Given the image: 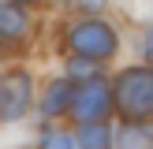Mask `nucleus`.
<instances>
[{"label":"nucleus","instance_id":"obj_1","mask_svg":"<svg viewBox=\"0 0 153 149\" xmlns=\"http://www.w3.org/2000/svg\"><path fill=\"white\" fill-rule=\"evenodd\" d=\"M116 112L123 123H149L153 119V67H123L112 82Z\"/></svg>","mask_w":153,"mask_h":149},{"label":"nucleus","instance_id":"obj_2","mask_svg":"<svg viewBox=\"0 0 153 149\" xmlns=\"http://www.w3.org/2000/svg\"><path fill=\"white\" fill-rule=\"evenodd\" d=\"M67 45H71L75 56H94V60H101V63H105L108 56H116L120 37H116V30H112L105 19H82V22H75V26H71Z\"/></svg>","mask_w":153,"mask_h":149},{"label":"nucleus","instance_id":"obj_3","mask_svg":"<svg viewBox=\"0 0 153 149\" xmlns=\"http://www.w3.org/2000/svg\"><path fill=\"white\" fill-rule=\"evenodd\" d=\"M116 104V93L105 86L101 78H82L75 86V101H71V116L79 123H94V119H105Z\"/></svg>","mask_w":153,"mask_h":149},{"label":"nucleus","instance_id":"obj_4","mask_svg":"<svg viewBox=\"0 0 153 149\" xmlns=\"http://www.w3.org/2000/svg\"><path fill=\"white\" fill-rule=\"evenodd\" d=\"M30 101H34V78L30 71H7L0 78V112H4L7 123H19L30 112Z\"/></svg>","mask_w":153,"mask_h":149},{"label":"nucleus","instance_id":"obj_5","mask_svg":"<svg viewBox=\"0 0 153 149\" xmlns=\"http://www.w3.org/2000/svg\"><path fill=\"white\" fill-rule=\"evenodd\" d=\"M71 101H75V86L71 82H52L49 93H45V101H41V112L52 119V116H60V112H71Z\"/></svg>","mask_w":153,"mask_h":149},{"label":"nucleus","instance_id":"obj_6","mask_svg":"<svg viewBox=\"0 0 153 149\" xmlns=\"http://www.w3.org/2000/svg\"><path fill=\"white\" fill-rule=\"evenodd\" d=\"M79 149H112V127L105 123V119L82 123V131H79Z\"/></svg>","mask_w":153,"mask_h":149},{"label":"nucleus","instance_id":"obj_7","mask_svg":"<svg viewBox=\"0 0 153 149\" xmlns=\"http://www.w3.org/2000/svg\"><path fill=\"white\" fill-rule=\"evenodd\" d=\"M22 30H26V15L19 11V0H4V7H0V34H4V41L22 37Z\"/></svg>","mask_w":153,"mask_h":149},{"label":"nucleus","instance_id":"obj_8","mask_svg":"<svg viewBox=\"0 0 153 149\" xmlns=\"http://www.w3.org/2000/svg\"><path fill=\"white\" fill-rule=\"evenodd\" d=\"M97 63H101V60H94V56H75L71 60V74H75V78H94Z\"/></svg>","mask_w":153,"mask_h":149},{"label":"nucleus","instance_id":"obj_9","mask_svg":"<svg viewBox=\"0 0 153 149\" xmlns=\"http://www.w3.org/2000/svg\"><path fill=\"white\" fill-rule=\"evenodd\" d=\"M79 145V138H67L64 131H49L41 138V149H75Z\"/></svg>","mask_w":153,"mask_h":149},{"label":"nucleus","instance_id":"obj_10","mask_svg":"<svg viewBox=\"0 0 153 149\" xmlns=\"http://www.w3.org/2000/svg\"><path fill=\"white\" fill-rule=\"evenodd\" d=\"M142 52H146V60L153 63V26L146 30V34H142Z\"/></svg>","mask_w":153,"mask_h":149},{"label":"nucleus","instance_id":"obj_11","mask_svg":"<svg viewBox=\"0 0 153 149\" xmlns=\"http://www.w3.org/2000/svg\"><path fill=\"white\" fill-rule=\"evenodd\" d=\"M79 4L86 7V11H101V7H105V0H79Z\"/></svg>","mask_w":153,"mask_h":149},{"label":"nucleus","instance_id":"obj_12","mask_svg":"<svg viewBox=\"0 0 153 149\" xmlns=\"http://www.w3.org/2000/svg\"><path fill=\"white\" fill-rule=\"evenodd\" d=\"M19 4H34V0H19Z\"/></svg>","mask_w":153,"mask_h":149}]
</instances>
